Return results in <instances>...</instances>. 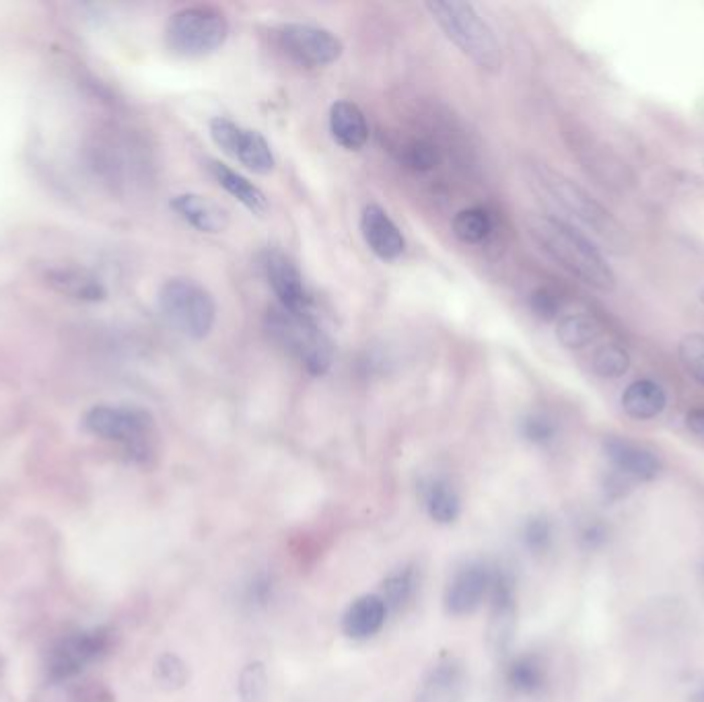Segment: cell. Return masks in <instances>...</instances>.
Masks as SVG:
<instances>
[{
    "instance_id": "obj_1",
    "label": "cell",
    "mask_w": 704,
    "mask_h": 702,
    "mask_svg": "<svg viewBox=\"0 0 704 702\" xmlns=\"http://www.w3.org/2000/svg\"><path fill=\"white\" fill-rule=\"evenodd\" d=\"M525 229L550 260L581 283L604 293L616 289V274L604 254L573 225L550 215H530Z\"/></svg>"
},
{
    "instance_id": "obj_2",
    "label": "cell",
    "mask_w": 704,
    "mask_h": 702,
    "mask_svg": "<svg viewBox=\"0 0 704 702\" xmlns=\"http://www.w3.org/2000/svg\"><path fill=\"white\" fill-rule=\"evenodd\" d=\"M530 184L536 192L548 196L558 208L577 219L587 231L600 239L614 254H628L632 250V237L628 229L610 213V210L597 202L585 188L575 184L567 175L544 165L534 163L527 169Z\"/></svg>"
},
{
    "instance_id": "obj_3",
    "label": "cell",
    "mask_w": 704,
    "mask_h": 702,
    "mask_svg": "<svg viewBox=\"0 0 704 702\" xmlns=\"http://www.w3.org/2000/svg\"><path fill=\"white\" fill-rule=\"evenodd\" d=\"M427 11L462 54L476 66L497 73L503 64L501 44L474 5L457 3V0H435V3H427Z\"/></svg>"
},
{
    "instance_id": "obj_4",
    "label": "cell",
    "mask_w": 704,
    "mask_h": 702,
    "mask_svg": "<svg viewBox=\"0 0 704 702\" xmlns=\"http://www.w3.org/2000/svg\"><path fill=\"white\" fill-rule=\"evenodd\" d=\"M266 326L270 336L291 353L309 375L320 377L328 373L334 357L332 340L311 311L299 313L276 305L268 311Z\"/></svg>"
},
{
    "instance_id": "obj_5",
    "label": "cell",
    "mask_w": 704,
    "mask_h": 702,
    "mask_svg": "<svg viewBox=\"0 0 704 702\" xmlns=\"http://www.w3.org/2000/svg\"><path fill=\"white\" fill-rule=\"evenodd\" d=\"M85 429L105 441L120 443L134 464L153 458V416L132 406H95L85 416Z\"/></svg>"
},
{
    "instance_id": "obj_6",
    "label": "cell",
    "mask_w": 704,
    "mask_h": 702,
    "mask_svg": "<svg viewBox=\"0 0 704 702\" xmlns=\"http://www.w3.org/2000/svg\"><path fill=\"white\" fill-rule=\"evenodd\" d=\"M159 309L171 328L192 340L206 338L217 320L213 295L190 278L167 280L159 291Z\"/></svg>"
},
{
    "instance_id": "obj_7",
    "label": "cell",
    "mask_w": 704,
    "mask_h": 702,
    "mask_svg": "<svg viewBox=\"0 0 704 702\" xmlns=\"http://www.w3.org/2000/svg\"><path fill=\"white\" fill-rule=\"evenodd\" d=\"M229 21L215 7H188L175 13L165 27L167 48L182 58H204L223 48Z\"/></svg>"
},
{
    "instance_id": "obj_8",
    "label": "cell",
    "mask_w": 704,
    "mask_h": 702,
    "mask_svg": "<svg viewBox=\"0 0 704 702\" xmlns=\"http://www.w3.org/2000/svg\"><path fill=\"white\" fill-rule=\"evenodd\" d=\"M210 136H213L215 145L223 153L237 159L243 167H248L254 173L266 175L276 165L268 140L260 132L241 128L229 118L219 116L210 120Z\"/></svg>"
},
{
    "instance_id": "obj_9",
    "label": "cell",
    "mask_w": 704,
    "mask_h": 702,
    "mask_svg": "<svg viewBox=\"0 0 704 702\" xmlns=\"http://www.w3.org/2000/svg\"><path fill=\"white\" fill-rule=\"evenodd\" d=\"M283 50L305 66H328L342 56V42L324 27L307 23H289L278 31Z\"/></svg>"
},
{
    "instance_id": "obj_10",
    "label": "cell",
    "mask_w": 704,
    "mask_h": 702,
    "mask_svg": "<svg viewBox=\"0 0 704 702\" xmlns=\"http://www.w3.org/2000/svg\"><path fill=\"white\" fill-rule=\"evenodd\" d=\"M112 647V635L110 630L97 628L89 630V633H77L73 637H68L60 641L48 661V674L50 680L62 682L77 676L87 663L103 657Z\"/></svg>"
},
{
    "instance_id": "obj_11",
    "label": "cell",
    "mask_w": 704,
    "mask_h": 702,
    "mask_svg": "<svg viewBox=\"0 0 704 702\" xmlns=\"http://www.w3.org/2000/svg\"><path fill=\"white\" fill-rule=\"evenodd\" d=\"M517 626V598L513 577L505 571H495L490 589V616L486 626V645L492 655L509 653Z\"/></svg>"
},
{
    "instance_id": "obj_12",
    "label": "cell",
    "mask_w": 704,
    "mask_h": 702,
    "mask_svg": "<svg viewBox=\"0 0 704 702\" xmlns=\"http://www.w3.org/2000/svg\"><path fill=\"white\" fill-rule=\"evenodd\" d=\"M492 579L495 571H490L484 563H468L457 569L445 589V610L449 616H470L474 614L486 598H490Z\"/></svg>"
},
{
    "instance_id": "obj_13",
    "label": "cell",
    "mask_w": 704,
    "mask_h": 702,
    "mask_svg": "<svg viewBox=\"0 0 704 702\" xmlns=\"http://www.w3.org/2000/svg\"><path fill=\"white\" fill-rule=\"evenodd\" d=\"M264 270L280 307L299 313L311 311V297L303 283V274L289 256L270 252L264 260Z\"/></svg>"
},
{
    "instance_id": "obj_14",
    "label": "cell",
    "mask_w": 704,
    "mask_h": 702,
    "mask_svg": "<svg viewBox=\"0 0 704 702\" xmlns=\"http://www.w3.org/2000/svg\"><path fill=\"white\" fill-rule=\"evenodd\" d=\"M604 451L614 466V472L622 474L630 482H651L661 474V460L651 449L635 441L608 437L604 441Z\"/></svg>"
},
{
    "instance_id": "obj_15",
    "label": "cell",
    "mask_w": 704,
    "mask_h": 702,
    "mask_svg": "<svg viewBox=\"0 0 704 702\" xmlns=\"http://www.w3.org/2000/svg\"><path fill=\"white\" fill-rule=\"evenodd\" d=\"M468 674L460 659H441L422 678L416 702H464Z\"/></svg>"
},
{
    "instance_id": "obj_16",
    "label": "cell",
    "mask_w": 704,
    "mask_h": 702,
    "mask_svg": "<svg viewBox=\"0 0 704 702\" xmlns=\"http://www.w3.org/2000/svg\"><path fill=\"white\" fill-rule=\"evenodd\" d=\"M361 233L369 250L385 260H398L406 252V239L398 225L390 219V215L377 204H369L363 208L361 215Z\"/></svg>"
},
{
    "instance_id": "obj_17",
    "label": "cell",
    "mask_w": 704,
    "mask_h": 702,
    "mask_svg": "<svg viewBox=\"0 0 704 702\" xmlns=\"http://www.w3.org/2000/svg\"><path fill=\"white\" fill-rule=\"evenodd\" d=\"M169 206L173 213L200 233H223L229 225L227 210L200 194H178Z\"/></svg>"
},
{
    "instance_id": "obj_18",
    "label": "cell",
    "mask_w": 704,
    "mask_h": 702,
    "mask_svg": "<svg viewBox=\"0 0 704 702\" xmlns=\"http://www.w3.org/2000/svg\"><path fill=\"white\" fill-rule=\"evenodd\" d=\"M387 606L381 600V595L369 593L361 595L355 602H352L344 616H342V630L348 639L355 641H367L375 637L385 624L387 618Z\"/></svg>"
},
{
    "instance_id": "obj_19",
    "label": "cell",
    "mask_w": 704,
    "mask_h": 702,
    "mask_svg": "<svg viewBox=\"0 0 704 702\" xmlns=\"http://www.w3.org/2000/svg\"><path fill=\"white\" fill-rule=\"evenodd\" d=\"M330 132L346 151H361L369 140V124L357 103L336 101L330 108Z\"/></svg>"
},
{
    "instance_id": "obj_20",
    "label": "cell",
    "mask_w": 704,
    "mask_h": 702,
    "mask_svg": "<svg viewBox=\"0 0 704 702\" xmlns=\"http://www.w3.org/2000/svg\"><path fill=\"white\" fill-rule=\"evenodd\" d=\"M208 171L213 175L215 182L227 192L231 194L237 202H241L245 208L250 210L254 215H264L268 210V198L266 194L252 184L248 178H243L241 173H237L235 169H231L229 165L210 159L208 161Z\"/></svg>"
},
{
    "instance_id": "obj_21",
    "label": "cell",
    "mask_w": 704,
    "mask_h": 702,
    "mask_svg": "<svg viewBox=\"0 0 704 702\" xmlns=\"http://www.w3.org/2000/svg\"><path fill=\"white\" fill-rule=\"evenodd\" d=\"M667 406V392L653 379L632 381L622 394V410L635 420L657 418Z\"/></svg>"
},
{
    "instance_id": "obj_22",
    "label": "cell",
    "mask_w": 704,
    "mask_h": 702,
    "mask_svg": "<svg viewBox=\"0 0 704 702\" xmlns=\"http://www.w3.org/2000/svg\"><path fill=\"white\" fill-rule=\"evenodd\" d=\"M505 678L513 692L521 696H538L548 686V665L536 653H523L509 663Z\"/></svg>"
},
{
    "instance_id": "obj_23",
    "label": "cell",
    "mask_w": 704,
    "mask_h": 702,
    "mask_svg": "<svg viewBox=\"0 0 704 702\" xmlns=\"http://www.w3.org/2000/svg\"><path fill=\"white\" fill-rule=\"evenodd\" d=\"M602 324L589 313H567L558 318L556 338L562 346L579 350L602 336Z\"/></svg>"
},
{
    "instance_id": "obj_24",
    "label": "cell",
    "mask_w": 704,
    "mask_h": 702,
    "mask_svg": "<svg viewBox=\"0 0 704 702\" xmlns=\"http://www.w3.org/2000/svg\"><path fill=\"white\" fill-rule=\"evenodd\" d=\"M427 513L435 523L449 525L462 515V501L447 480H433L425 490Z\"/></svg>"
},
{
    "instance_id": "obj_25",
    "label": "cell",
    "mask_w": 704,
    "mask_h": 702,
    "mask_svg": "<svg viewBox=\"0 0 704 702\" xmlns=\"http://www.w3.org/2000/svg\"><path fill=\"white\" fill-rule=\"evenodd\" d=\"M50 285L64 295H70L83 301H101L105 289L99 280L85 270H52L48 274Z\"/></svg>"
},
{
    "instance_id": "obj_26",
    "label": "cell",
    "mask_w": 704,
    "mask_h": 702,
    "mask_svg": "<svg viewBox=\"0 0 704 702\" xmlns=\"http://www.w3.org/2000/svg\"><path fill=\"white\" fill-rule=\"evenodd\" d=\"M418 591V575L414 567H400L385 577L381 585V600L387 610H404Z\"/></svg>"
},
{
    "instance_id": "obj_27",
    "label": "cell",
    "mask_w": 704,
    "mask_h": 702,
    "mask_svg": "<svg viewBox=\"0 0 704 702\" xmlns=\"http://www.w3.org/2000/svg\"><path fill=\"white\" fill-rule=\"evenodd\" d=\"M451 227H453L455 237L460 241L480 243L492 233V229H495V221H492L486 208L472 206V208L460 210V213L455 215Z\"/></svg>"
},
{
    "instance_id": "obj_28",
    "label": "cell",
    "mask_w": 704,
    "mask_h": 702,
    "mask_svg": "<svg viewBox=\"0 0 704 702\" xmlns=\"http://www.w3.org/2000/svg\"><path fill=\"white\" fill-rule=\"evenodd\" d=\"M593 371L604 379H618L630 369V355L620 344H604L591 357Z\"/></svg>"
},
{
    "instance_id": "obj_29",
    "label": "cell",
    "mask_w": 704,
    "mask_h": 702,
    "mask_svg": "<svg viewBox=\"0 0 704 702\" xmlns=\"http://www.w3.org/2000/svg\"><path fill=\"white\" fill-rule=\"evenodd\" d=\"M523 546L534 556H544L554 544V523L546 515H534L525 521L521 532Z\"/></svg>"
},
{
    "instance_id": "obj_30",
    "label": "cell",
    "mask_w": 704,
    "mask_h": 702,
    "mask_svg": "<svg viewBox=\"0 0 704 702\" xmlns=\"http://www.w3.org/2000/svg\"><path fill=\"white\" fill-rule=\"evenodd\" d=\"M239 696L241 702H266L268 676L260 661L248 663L239 674Z\"/></svg>"
},
{
    "instance_id": "obj_31",
    "label": "cell",
    "mask_w": 704,
    "mask_h": 702,
    "mask_svg": "<svg viewBox=\"0 0 704 702\" xmlns=\"http://www.w3.org/2000/svg\"><path fill=\"white\" fill-rule=\"evenodd\" d=\"M678 355L684 369L704 385V334H686L678 344Z\"/></svg>"
},
{
    "instance_id": "obj_32",
    "label": "cell",
    "mask_w": 704,
    "mask_h": 702,
    "mask_svg": "<svg viewBox=\"0 0 704 702\" xmlns=\"http://www.w3.org/2000/svg\"><path fill=\"white\" fill-rule=\"evenodd\" d=\"M521 433L523 437L538 445V447H546L550 443H554L556 439V433H558V427L554 420L548 416V414H542V412H532V414H527L523 418V423H521Z\"/></svg>"
},
{
    "instance_id": "obj_33",
    "label": "cell",
    "mask_w": 704,
    "mask_h": 702,
    "mask_svg": "<svg viewBox=\"0 0 704 702\" xmlns=\"http://www.w3.org/2000/svg\"><path fill=\"white\" fill-rule=\"evenodd\" d=\"M157 680L161 682V686H165L169 690L182 688L188 682L186 663L175 655H163L157 661Z\"/></svg>"
},
{
    "instance_id": "obj_34",
    "label": "cell",
    "mask_w": 704,
    "mask_h": 702,
    "mask_svg": "<svg viewBox=\"0 0 704 702\" xmlns=\"http://www.w3.org/2000/svg\"><path fill=\"white\" fill-rule=\"evenodd\" d=\"M577 540H579V544L585 550H600V548H604L608 544L610 530H608V525L602 519L589 517V519L579 523Z\"/></svg>"
},
{
    "instance_id": "obj_35",
    "label": "cell",
    "mask_w": 704,
    "mask_h": 702,
    "mask_svg": "<svg viewBox=\"0 0 704 702\" xmlns=\"http://www.w3.org/2000/svg\"><path fill=\"white\" fill-rule=\"evenodd\" d=\"M532 311L538 315L540 320H554L558 318L560 313V299L556 297V293H552L550 289H538L532 295Z\"/></svg>"
},
{
    "instance_id": "obj_36",
    "label": "cell",
    "mask_w": 704,
    "mask_h": 702,
    "mask_svg": "<svg viewBox=\"0 0 704 702\" xmlns=\"http://www.w3.org/2000/svg\"><path fill=\"white\" fill-rule=\"evenodd\" d=\"M404 161L408 167L416 169V171H427L435 165L437 161V155L433 151V147L425 145V143H414L406 149V155H404Z\"/></svg>"
},
{
    "instance_id": "obj_37",
    "label": "cell",
    "mask_w": 704,
    "mask_h": 702,
    "mask_svg": "<svg viewBox=\"0 0 704 702\" xmlns=\"http://www.w3.org/2000/svg\"><path fill=\"white\" fill-rule=\"evenodd\" d=\"M274 595V581L268 575H258L248 587V600L256 606H266Z\"/></svg>"
},
{
    "instance_id": "obj_38",
    "label": "cell",
    "mask_w": 704,
    "mask_h": 702,
    "mask_svg": "<svg viewBox=\"0 0 704 702\" xmlns=\"http://www.w3.org/2000/svg\"><path fill=\"white\" fill-rule=\"evenodd\" d=\"M686 429L704 441V408H696V410H690L686 414Z\"/></svg>"
},
{
    "instance_id": "obj_39",
    "label": "cell",
    "mask_w": 704,
    "mask_h": 702,
    "mask_svg": "<svg viewBox=\"0 0 704 702\" xmlns=\"http://www.w3.org/2000/svg\"><path fill=\"white\" fill-rule=\"evenodd\" d=\"M690 702H704V682H700L690 694Z\"/></svg>"
},
{
    "instance_id": "obj_40",
    "label": "cell",
    "mask_w": 704,
    "mask_h": 702,
    "mask_svg": "<svg viewBox=\"0 0 704 702\" xmlns=\"http://www.w3.org/2000/svg\"><path fill=\"white\" fill-rule=\"evenodd\" d=\"M700 303H702V305H704V289H702V291H700Z\"/></svg>"
}]
</instances>
